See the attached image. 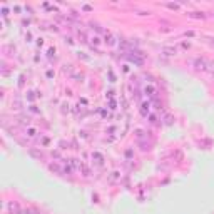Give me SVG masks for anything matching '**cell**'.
<instances>
[{
    "mask_svg": "<svg viewBox=\"0 0 214 214\" xmlns=\"http://www.w3.org/2000/svg\"><path fill=\"white\" fill-rule=\"evenodd\" d=\"M18 214H37V211H34V209H20Z\"/></svg>",
    "mask_w": 214,
    "mask_h": 214,
    "instance_id": "8",
    "label": "cell"
},
{
    "mask_svg": "<svg viewBox=\"0 0 214 214\" xmlns=\"http://www.w3.org/2000/svg\"><path fill=\"white\" fill-rule=\"evenodd\" d=\"M92 159H94V162L97 164V166H102V164H104V157H102L99 152H94V154H92Z\"/></svg>",
    "mask_w": 214,
    "mask_h": 214,
    "instance_id": "1",
    "label": "cell"
},
{
    "mask_svg": "<svg viewBox=\"0 0 214 214\" xmlns=\"http://www.w3.org/2000/svg\"><path fill=\"white\" fill-rule=\"evenodd\" d=\"M50 169H52V171H55V172H60V169H59V166H54V164H52V166H50Z\"/></svg>",
    "mask_w": 214,
    "mask_h": 214,
    "instance_id": "9",
    "label": "cell"
},
{
    "mask_svg": "<svg viewBox=\"0 0 214 214\" xmlns=\"http://www.w3.org/2000/svg\"><path fill=\"white\" fill-rule=\"evenodd\" d=\"M27 136H29V137H35V136H37V129H34V127H30L29 131H27Z\"/></svg>",
    "mask_w": 214,
    "mask_h": 214,
    "instance_id": "7",
    "label": "cell"
},
{
    "mask_svg": "<svg viewBox=\"0 0 214 214\" xmlns=\"http://www.w3.org/2000/svg\"><path fill=\"white\" fill-rule=\"evenodd\" d=\"M144 92H145L147 95H154V94H156V89H154L152 85H149V87H145V89H144Z\"/></svg>",
    "mask_w": 214,
    "mask_h": 214,
    "instance_id": "5",
    "label": "cell"
},
{
    "mask_svg": "<svg viewBox=\"0 0 214 214\" xmlns=\"http://www.w3.org/2000/svg\"><path fill=\"white\" fill-rule=\"evenodd\" d=\"M196 65H197V69H206V65H207V62L206 60H199V59H197L196 60Z\"/></svg>",
    "mask_w": 214,
    "mask_h": 214,
    "instance_id": "4",
    "label": "cell"
},
{
    "mask_svg": "<svg viewBox=\"0 0 214 214\" xmlns=\"http://www.w3.org/2000/svg\"><path fill=\"white\" fill-rule=\"evenodd\" d=\"M105 42H107V45L114 47V45H116V37H114V35H110V34H109V35L105 37Z\"/></svg>",
    "mask_w": 214,
    "mask_h": 214,
    "instance_id": "3",
    "label": "cell"
},
{
    "mask_svg": "<svg viewBox=\"0 0 214 214\" xmlns=\"http://www.w3.org/2000/svg\"><path fill=\"white\" fill-rule=\"evenodd\" d=\"M8 211H10V212L18 214V212H20V207H18L17 204H14V203H8Z\"/></svg>",
    "mask_w": 214,
    "mask_h": 214,
    "instance_id": "2",
    "label": "cell"
},
{
    "mask_svg": "<svg viewBox=\"0 0 214 214\" xmlns=\"http://www.w3.org/2000/svg\"><path fill=\"white\" fill-rule=\"evenodd\" d=\"M18 122L22 124V126H30V119H29V117H20Z\"/></svg>",
    "mask_w": 214,
    "mask_h": 214,
    "instance_id": "6",
    "label": "cell"
}]
</instances>
